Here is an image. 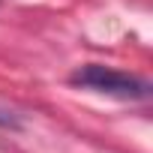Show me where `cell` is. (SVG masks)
I'll use <instances>...</instances> for the list:
<instances>
[{
  "mask_svg": "<svg viewBox=\"0 0 153 153\" xmlns=\"http://www.w3.org/2000/svg\"><path fill=\"white\" fill-rule=\"evenodd\" d=\"M0 126H3V129H18L21 123H18V117H15L12 111H3V108H0Z\"/></svg>",
  "mask_w": 153,
  "mask_h": 153,
  "instance_id": "7a4b0ae2",
  "label": "cell"
},
{
  "mask_svg": "<svg viewBox=\"0 0 153 153\" xmlns=\"http://www.w3.org/2000/svg\"><path fill=\"white\" fill-rule=\"evenodd\" d=\"M69 84L81 87V90H93V93H105L114 99H147V93H150V84L144 78L111 69V66H102V63L78 66L69 75Z\"/></svg>",
  "mask_w": 153,
  "mask_h": 153,
  "instance_id": "6da1fadb",
  "label": "cell"
}]
</instances>
